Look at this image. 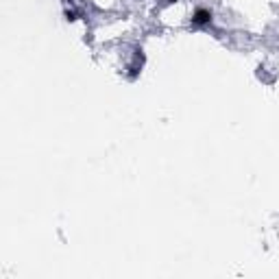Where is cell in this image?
Listing matches in <instances>:
<instances>
[{
	"label": "cell",
	"instance_id": "obj_1",
	"mask_svg": "<svg viewBox=\"0 0 279 279\" xmlns=\"http://www.w3.org/2000/svg\"><path fill=\"white\" fill-rule=\"evenodd\" d=\"M212 11L205 9V7H199L197 11L192 13V24L194 26H207V24H212Z\"/></svg>",
	"mask_w": 279,
	"mask_h": 279
},
{
	"label": "cell",
	"instance_id": "obj_2",
	"mask_svg": "<svg viewBox=\"0 0 279 279\" xmlns=\"http://www.w3.org/2000/svg\"><path fill=\"white\" fill-rule=\"evenodd\" d=\"M66 18L70 20V22H74V20H76V13H74V11H66Z\"/></svg>",
	"mask_w": 279,
	"mask_h": 279
}]
</instances>
